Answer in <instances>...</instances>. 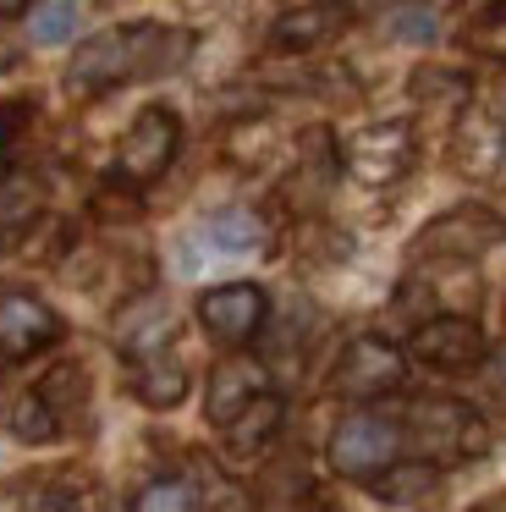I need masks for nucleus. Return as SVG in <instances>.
<instances>
[{"label": "nucleus", "mask_w": 506, "mask_h": 512, "mask_svg": "<svg viewBox=\"0 0 506 512\" xmlns=\"http://www.w3.org/2000/svg\"><path fill=\"white\" fill-rule=\"evenodd\" d=\"M193 56V34L171 23H127L94 34L66 67V94H105L132 78H165Z\"/></svg>", "instance_id": "f257e3e1"}, {"label": "nucleus", "mask_w": 506, "mask_h": 512, "mask_svg": "<svg viewBox=\"0 0 506 512\" xmlns=\"http://www.w3.org/2000/svg\"><path fill=\"white\" fill-rule=\"evenodd\" d=\"M407 435L418 441L424 463H468L490 452V424L457 397H418L407 408Z\"/></svg>", "instance_id": "f03ea898"}, {"label": "nucleus", "mask_w": 506, "mask_h": 512, "mask_svg": "<svg viewBox=\"0 0 506 512\" xmlns=\"http://www.w3.org/2000/svg\"><path fill=\"white\" fill-rule=\"evenodd\" d=\"M176 149H182V122H176V111L171 105H149V111H138L132 127L121 133L116 177L132 182V188H143V182L165 177V166L176 160Z\"/></svg>", "instance_id": "7ed1b4c3"}, {"label": "nucleus", "mask_w": 506, "mask_h": 512, "mask_svg": "<svg viewBox=\"0 0 506 512\" xmlns=\"http://www.w3.org/2000/svg\"><path fill=\"white\" fill-rule=\"evenodd\" d=\"M407 380V353L385 336H352L341 347L336 369H330V391L336 397H352V402H369V397H385Z\"/></svg>", "instance_id": "20e7f679"}, {"label": "nucleus", "mask_w": 506, "mask_h": 512, "mask_svg": "<svg viewBox=\"0 0 506 512\" xmlns=\"http://www.w3.org/2000/svg\"><path fill=\"white\" fill-rule=\"evenodd\" d=\"M501 237H506V221L495 210H484V204H457V210L435 215V221L413 237V259H451V265H457V259L490 254Z\"/></svg>", "instance_id": "39448f33"}, {"label": "nucleus", "mask_w": 506, "mask_h": 512, "mask_svg": "<svg viewBox=\"0 0 506 512\" xmlns=\"http://www.w3.org/2000/svg\"><path fill=\"white\" fill-rule=\"evenodd\" d=\"M402 452V430L380 413H347L330 435V468L341 479H380Z\"/></svg>", "instance_id": "423d86ee"}, {"label": "nucleus", "mask_w": 506, "mask_h": 512, "mask_svg": "<svg viewBox=\"0 0 506 512\" xmlns=\"http://www.w3.org/2000/svg\"><path fill=\"white\" fill-rule=\"evenodd\" d=\"M413 127L407 122H374V127H358L341 149V166L363 182V188H391L396 177L413 171Z\"/></svg>", "instance_id": "0eeeda50"}, {"label": "nucleus", "mask_w": 506, "mask_h": 512, "mask_svg": "<svg viewBox=\"0 0 506 512\" xmlns=\"http://www.w3.org/2000/svg\"><path fill=\"white\" fill-rule=\"evenodd\" d=\"M407 353H413L418 364H429V369H446V375H457V369H479V364H484V353H490V336H484L479 320H468V314H435V320H424V325L413 331Z\"/></svg>", "instance_id": "6e6552de"}, {"label": "nucleus", "mask_w": 506, "mask_h": 512, "mask_svg": "<svg viewBox=\"0 0 506 512\" xmlns=\"http://www.w3.org/2000/svg\"><path fill=\"white\" fill-rule=\"evenodd\" d=\"M264 314H270V298H264V287H253V281H226V287H209L204 298H198V325H204L209 336H220V342H231V347L253 342Z\"/></svg>", "instance_id": "1a4fd4ad"}, {"label": "nucleus", "mask_w": 506, "mask_h": 512, "mask_svg": "<svg viewBox=\"0 0 506 512\" xmlns=\"http://www.w3.org/2000/svg\"><path fill=\"white\" fill-rule=\"evenodd\" d=\"M451 166L468 182H495L506 171V127L501 116L462 111L457 133H451Z\"/></svg>", "instance_id": "9d476101"}, {"label": "nucleus", "mask_w": 506, "mask_h": 512, "mask_svg": "<svg viewBox=\"0 0 506 512\" xmlns=\"http://www.w3.org/2000/svg\"><path fill=\"white\" fill-rule=\"evenodd\" d=\"M61 336L55 309H44L28 292H0V358H33Z\"/></svg>", "instance_id": "9b49d317"}, {"label": "nucleus", "mask_w": 506, "mask_h": 512, "mask_svg": "<svg viewBox=\"0 0 506 512\" xmlns=\"http://www.w3.org/2000/svg\"><path fill=\"white\" fill-rule=\"evenodd\" d=\"M176 331V309L160 298V292H138V298L127 303V309L116 314V325H110V336H116V347L127 358H160V347L171 342Z\"/></svg>", "instance_id": "f8f14e48"}, {"label": "nucleus", "mask_w": 506, "mask_h": 512, "mask_svg": "<svg viewBox=\"0 0 506 512\" xmlns=\"http://www.w3.org/2000/svg\"><path fill=\"white\" fill-rule=\"evenodd\" d=\"M253 397H264V369L253 358H226L209 375V424H231Z\"/></svg>", "instance_id": "ddd939ff"}, {"label": "nucleus", "mask_w": 506, "mask_h": 512, "mask_svg": "<svg viewBox=\"0 0 506 512\" xmlns=\"http://www.w3.org/2000/svg\"><path fill=\"white\" fill-rule=\"evenodd\" d=\"M281 419H286L281 397H270V391H264V397H253L231 424H220V446H226V457H259L264 446L281 435Z\"/></svg>", "instance_id": "4468645a"}, {"label": "nucleus", "mask_w": 506, "mask_h": 512, "mask_svg": "<svg viewBox=\"0 0 506 512\" xmlns=\"http://www.w3.org/2000/svg\"><path fill=\"white\" fill-rule=\"evenodd\" d=\"M336 28H341V6H297V12L275 17L270 45H275V50H292V56H297V50L325 45Z\"/></svg>", "instance_id": "2eb2a0df"}, {"label": "nucleus", "mask_w": 506, "mask_h": 512, "mask_svg": "<svg viewBox=\"0 0 506 512\" xmlns=\"http://www.w3.org/2000/svg\"><path fill=\"white\" fill-rule=\"evenodd\" d=\"M132 397L143 402V408H154V413H165V408H176V402L187 397V369L176 364V358H143L138 369H132Z\"/></svg>", "instance_id": "dca6fc26"}, {"label": "nucleus", "mask_w": 506, "mask_h": 512, "mask_svg": "<svg viewBox=\"0 0 506 512\" xmlns=\"http://www.w3.org/2000/svg\"><path fill=\"white\" fill-rule=\"evenodd\" d=\"M198 243H209L215 254H259L264 248V221L253 210H220L198 226Z\"/></svg>", "instance_id": "f3484780"}, {"label": "nucleus", "mask_w": 506, "mask_h": 512, "mask_svg": "<svg viewBox=\"0 0 506 512\" xmlns=\"http://www.w3.org/2000/svg\"><path fill=\"white\" fill-rule=\"evenodd\" d=\"M83 23V6L77 0H33L28 6V45H66Z\"/></svg>", "instance_id": "a211bd4d"}, {"label": "nucleus", "mask_w": 506, "mask_h": 512, "mask_svg": "<svg viewBox=\"0 0 506 512\" xmlns=\"http://www.w3.org/2000/svg\"><path fill=\"white\" fill-rule=\"evenodd\" d=\"M374 485V496L380 501H424V496H435V485H440V468L435 463H402V468H385L380 479H369Z\"/></svg>", "instance_id": "6ab92c4d"}, {"label": "nucleus", "mask_w": 506, "mask_h": 512, "mask_svg": "<svg viewBox=\"0 0 506 512\" xmlns=\"http://www.w3.org/2000/svg\"><path fill=\"white\" fill-rule=\"evenodd\" d=\"M39 210H44L39 177H28V171H11V177L0 182V232H22V226H28Z\"/></svg>", "instance_id": "aec40b11"}, {"label": "nucleus", "mask_w": 506, "mask_h": 512, "mask_svg": "<svg viewBox=\"0 0 506 512\" xmlns=\"http://www.w3.org/2000/svg\"><path fill=\"white\" fill-rule=\"evenodd\" d=\"M6 424H11V435H17V441H28V446H44V441H55V435H61V419H55V408L39 397V391H22V397L11 402Z\"/></svg>", "instance_id": "412c9836"}, {"label": "nucleus", "mask_w": 506, "mask_h": 512, "mask_svg": "<svg viewBox=\"0 0 506 512\" xmlns=\"http://www.w3.org/2000/svg\"><path fill=\"white\" fill-rule=\"evenodd\" d=\"M407 94H413L418 105H446V111H457V105H468V78H462V72H446V67H418L413 83H407Z\"/></svg>", "instance_id": "4be33fe9"}, {"label": "nucleus", "mask_w": 506, "mask_h": 512, "mask_svg": "<svg viewBox=\"0 0 506 512\" xmlns=\"http://www.w3.org/2000/svg\"><path fill=\"white\" fill-rule=\"evenodd\" d=\"M39 397L55 408V419H77V413L88 408V380H83V369H77V364L50 369V375H44V386H39Z\"/></svg>", "instance_id": "5701e85b"}, {"label": "nucleus", "mask_w": 506, "mask_h": 512, "mask_svg": "<svg viewBox=\"0 0 506 512\" xmlns=\"http://www.w3.org/2000/svg\"><path fill=\"white\" fill-rule=\"evenodd\" d=\"M385 28H391V39H402V45H435V34H440L435 12H429L424 0H396L391 12H385Z\"/></svg>", "instance_id": "b1692460"}, {"label": "nucleus", "mask_w": 506, "mask_h": 512, "mask_svg": "<svg viewBox=\"0 0 506 512\" xmlns=\"http://www.w3.org/2000/svg\"><path fill=\"white\" fill-rule=\"evenodd\" d=\"M132 512H198V490L187 479H154L138 490Z\"/></svg>", "instance_id": "393cba45"}, {"label": "nucleus", "mask_w": 506, "mask_h": 512, "mask_svg": "<svg viewBox=\"0 0 506 512\" xmlns=\"http://www.w3.org/2000/svg\"><path fill=\"white\" fill-rule=\"evenodd\" d=\"M22 512H72V501L55 485H44V490H28V496H22Z\"/></svg>", "instance_id": "a878e982"}, {"label": "nucleus", "mask_w": 506, "mask_h": 512, "mask_svg": "<svg viewBox=\"0 0 506 512\" xmlns=\"http://www.w3.org/2000/svg\"><path fill=\"white\" fill-rule=\"evenodd\" d=\"M22 122H28V100H17V105H0V138H11Z\"/></svg>", "instance_id": "bb28decb"}, {"label": "nucleus", "mask_w": 506, "mask_h": 512, "mask_svg": "<svg viewBox=\"0 0 506 512\" xmlns=\"http://www.w3.org/2000/svg\"><path fill=\"white\" fill-rule=\"evenodd\" d=\"M17 56H22V45H17V34L6 28V17H0V67H17Z\"/></svg>", "instance_id": "cd10ccee"}, {"label": "nucleus", "mask_w": 506, "mask_h": 512, "mask_svg": "<svg viewBox=\"0 0 506 512\" xmlns=\"http://www.w3.org/2000/svg\"><path fill=\"white\" fill-rule=\"evenodd\" d=\"M341 12H352V17H369V12H391V0H341Z\"/></svg>", "instance_id": "c85d7f7f"}, {"label": "nucleus", "mask_w": 506, "mask_h": 512, "mask_svg": "<svg viewBox=\"0 0 506 512\" xmlns=\"http://www.w3.org/2000/svg\"><path fill=\"white\" fill-rule=\"evenodd\" d=\"M473 512H506V496H484V501H479V507H473Z\"/></svg>", "instance_id": "c756f323"}, {"label": "nucleus", "mask_w": 506, "mask_h": 512, "mask_svg": "<svg viewBox=\"0 0 506 512\" xmlns=\"http://www.w3.org/2000/svg\"><path fill=\"white\" fill-rule=\"evenodd\" d=\"M33 0H0V17H11V12H28Z\"/></svg>", "instance_id": "7c9ffc66"}, {"label": "nucleus", "mask_w": 506, "mask_h": 512, "mask_svg": "<svg viewBox=\"0 0 506 512\" xmlns=\"http://www.w3.org/2000/svg\"><path fill=\"white\" fill-rule=\"evenodd\" d=\"M495 105L506 111V72H501V83H495Z\"/></svg>", "instance_id": "2f4dec72"}, {"label": "nucleus", "mask_w": 506, "mask_h": 512, "mask_svg": "<svg viewBox=\"0 0 506 512\" xmlns=\"http://www.w3.org/2000/svg\"><path fill=\"white\" fill-rule=\"evenodd\" d=\"M424 6H429V12H440V6H457V0H424Z\"/></svg>", "instance_id": "473e14b6"}]
</instances>
